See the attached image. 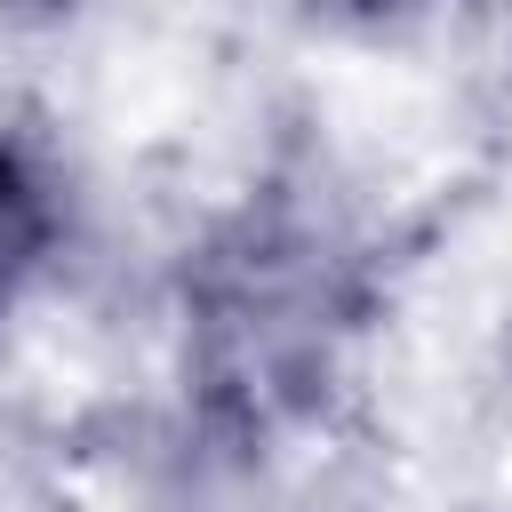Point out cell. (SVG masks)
Returning <instances> with one entry per match:
<instances>
[{
	"instance_id": "6da1fadb",
	"label": "cell",
	"mask_w": 512,
	"mask_h": 512,
	"mask_svg": "<svg viewBox=\"0 0 512 512\" xmlns=\"http://www.w3.org/2000/svg\"><path fill=\"white\" fill-rule=\"evenodd\" d=\"M56 232V208H48V184L32 176V160L16 144H0V304L16 296V280L40 264Z\"/></svg>"
},
{
	"instance_id": "7a4b0ae2",
	"label": "cell",
	"mask_w": 512,
	"mask_h": 512,
	"mask_svg": "<svg viewBox=\"0 0 512 512\" xmlns=\"http://www.w3.org/2000/svg\"><path fill=\"white\" fill-rule=\"evenodd\" d=\"M320 8H344V16H392V8H416V0H320Z\"/></svg>"
},
{
	"instance_id": "3957f363",
	"label": "cell",
	"mask_w": 512,
	"mask_h": 512,
	"mask_svg": "<svg viewBox=\"0 0 512 512\" xmlns=\"http://www.w3.org/2000/svg\"><path fill=\"white\" fill-rule=\"evenodd\" d=\"M40 8H56V0H40Z\"/></svg>"
}]
</instances>
